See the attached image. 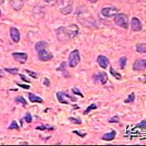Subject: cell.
I'll return each mask as SVG.
<instances>
[{
	"label": "cell",
	"mask_w": 146,
	"mask_h": 146,
	"mask_svg": "<svg viewBox=\"0 0 146 146\" xmlns=\"http://www.w3.org/2000/svg\"><path fill=\"white\" fill-rule=\"evenodd\" d=\"M78 27L75 25H71L68 27H60L57 30V35L59 40H62V38L66 39L74 38L78 34Z\"/></svg>",
	"instance_id": "6da1fadb"
},
{
	"label": "cell",
	"mask_w": 146,
	"mask_h": 146,
	"mask_svg": "<svg viewBox=\"0 0 146 146\" xmlns=\"http://www.w3.org/2000/svg\"><path fill=\"white\" fill-rule=\"evenodd\" d=\"M9 128L10 129H19V126H18V125L17 124V123H16V121H12V123L10 124Z\"/></svg>",
	"instance_id": "cb8c5ba5"
},
{
	"label": "cell",
	"mask_w": 146,
	"mask_h": 146,
	"mask_svg": "<svg viewBox=\"0 0 146 146\" xmlns=\"http://www.w3.org/2000/svg\"><path fill=\"white\" fill-rule=\"evenodd\" d=\"M50 128L49 126H45V125H40V126H37L36 129L39 130H44V129H49Z\"/></svg>",
	"instance_id": "1f68e13d"
},
{
	"label": "cell",
	"mask_w": 146,
	"mask_h": 146,
	"mask_svg": "<svg viewBox=\"0 0 146 146\" xmlns=\"http://www.w3.org/2000/svg\"><path fill=\"white\" fill-rule=\"evenodd\" d=\"M43 84H44V85H46V86H47V87L50 86V80L46 78L45 79H44V81H43Z\"/></svg>",
	"instance_id": "d6a6232c"
},
{
	"label": "cell",
	"mask_w": 146,
	"mask_h": 146,
	"mask_svg": "<svg viewBox=\"0 0 146 146\" xmlns=\"http://www.w3.org/2000/svg\"><path fill=\"white\" fill-rule=\"evenodd\" d=\"M98 64L100 65V67H102L104 68H106L109 65V60L107 59V57L104 56H101L100 55L98 57Z\"/></svg>",
	"instance_id": "7c38bea8"
},
{
	"label": "cell",
	"mask_w": 146,
	"mask_h": 146,
	"mask_svg": "<svg viewBox=\"0 0 146 146\" xmlns=\"http://www.w3.org/2000/svg\"><path fill=\"white\" fill-rule=\"evenodd\" d=\"M52 58V55L51 52H47L46 50L44 49V50H41L40 51H38V59L40 60V61L43 62H46L49 61Z\"/></svg>",
	"instance_id": "8992f818"
},
{
	"label": "cell",
	"mask_w": 146,
	"mask_h": 146,
	"mask_svg": "<svg viewBox=\"0 0 146 146\" xmlns=\"http://www.w3.org/2000/svg\"><path fill=\"white\" fill-rule=\"evenodd\" d=\"M146 68L145 59H136L133 64V69L135 71H141Z\"/></svg>",
	"instance_id": "52a82bcc"
},
{
	"label": "cell",
	"mask_w": 146,
	"mask_h": 146,
	"mask_svg": "<svg viewBox=\"0 0 146 146\" xmlns=\"http://www.w3.org/2000/svg\"><path fill=\"white\" fill-rule=\"evenodd\" d=\"M135 100V94L134 93H132L130 94L129 95V97H128V98L126 99V100H125V101L124 102L125 103V104H129V103H131V102H133Z\"/></svg>",
	"instance_id": "7402d4cb"
},
{
	"label": "cell",
	"mask_w": 146,
	"mask_h": 146,
	"mask_svg": "<svg viewBox=\"0 0 146 146\" xmlns=\"http://www.w3.org/2000/svg\"><path fill=\"white\" fill-rule=\"evenodd\" d=\"M136 51L140 53L146 52V43H138L136 44Z\"/></svg>",
	"instance_id": "e0dca14e"
},
{
	"label": "cell",
	"mask_w": 146,
	"mask_h": 146,
	"mask_svg": "<svg viewBox=\"0 0 146 146\" xmlns=\"http://www.w3.org/2000/svg\"><path fill=\"white\" fill-rule=\"evenodd\" d=\"M72 10V5H68L66 7H64L61 9V13L63 15H68V14L71 13Z\"/></svg>",
	"instance_id": "ac0fdd59"
},
{
	"label": "cell",
	"mask_w": 146,
	"mask_h": 146,
	"mask_svg": "<svg viewBox=\"0 0 146 146\" xmlns=\"http://www.w3.org/2000/svg\"><path fill=\"white\" fill-rule=\"evenodd\" d=\"M116 132L115 131H112V132H109V133H106L102 136V139L105 141H111L113 139H114L115 136H116Z\"/></svg>",
	"instance_id": "5bb4252c"
},
{
	"label": "cell",
	"mask_w": 146,
	"mask_h": 146,
	"mask_svg": "<svg viewBox=\"0 0 146 146\" xmlns=\"http://www.w3.org/2000/svg\"><path fill=\"white\" fill-rule=\"evenodd\" d=\"M25 120L27 122V123H31V121H32V116L31 115L30 113H27L26 114V116H25Z\"/></svg>",
	"instance_id": "484cf974"
},
{
	"label": "cell",
	"mask_w": 146,
	"mask_h": 146,
	"mask_svg": "<svg viewBox=\"0 0 146 146\" xmlns=\"http://www.w3.org/2000/svg\"><path fill=\"white\" fill-rule=\"evenodd\" d=\"M3 76H4V72L3 71L0 69V77H3Z\"/></svg>",
	"instance_id": "74e56055"
},
{
	"label": "cell",
	"mask_w": 146,
	"mask_h": 146,
	"mask_svg": "<svg viewBox=\"0 0 146 146\" xmlns=\"http://www.w3.org/2000/svg\"><path fill=\"white\" fill-rule=\"evenodd\" d=\"M18 85H19L20 87H21V88H25V89H29L30 88L29 85H27V84H18Z\"/></svg>",
	"instance_id": "836d02e7"
},
{
	"label": "cell",
	"mask_w": 146,
	"mask_h": 146,
	"mask_svg": "<svg viewBox=\"0 0 146 146\" xmlns=\"http://www.w3.org/2000/svg\"><path fill=\"white\" fill-rule=\"evenodd\" d=\"M89 2H91V3H94V2H98V0H88Z\"/></svg>",
	"instance_id": "f35d334b"
},
{
	"label": "cell",
	"mask_w": 146,
	"mask_h": 146,
	"mask_svg": "<svg viewBox=\"0 0 146 146\" xmlns=\"http://www.w3.org/2000/svg\"><path fill=\"white\" fill-rule=\"evenodd\" d=\"M5 2V0H0V5L3 4V2Z\"/></svg>",
	"instance_id": "ab89813d"
},
{
	"label": "cell",
	"mask_w": 146,
	"mask_h": 146,
	"mask_svg": "<svg viewBox=\"0 0 146 146\" xmlns=\"http://www.w3.org/2000/svg\"><path fill=\"white\" fill-rule=\"evenodd\" d=\"M11 7L16 11H19L24 6V0H11Z\"/></svg>",
	"instance_id": "8fae6325"
},
{
	"label": "cell",
	"mask_w": 146,
	"mask_h": 146,
	"mask_svg": "<svg viewBox=\"0 0 146 146\" xmlns=\"http://www.w3.org/2000/svg\"><path fill=\"white\" fill-rule=\"evenodd\" d=\"M126 61H127V59H126V57H121L120 59H119V66H120L121 69H123V68H125V64H126Z\"/></svg>",
	"instance_id": "ffe728a7"
},
{
	"label": "cell",
	"mask_w": 146,
	"mask_h": 146,
	"mask_svg": "<svg viewBox=\"0 0 146 146\" xmlns=\"http://www.w3.org/2000/svg\"><path fill=\"white\" fill-rule=\"evenodd\" d=\"M21 78H22L23 81H25V82H30V80L27 78L26 76H25V75H21Z\"/></svg>",
	"instance_id": "e575fe53"
},
{
	"label": "cell",
	"mask_w": 146,
	"mask_h": 146,
	"mask_svg": "<svg viewBox=\"0 0 146 146\" xmlns=\"http://www.w3.org/2000/svg\"><path fill=\"white\" fill-rule=\"evenodd\" d=\"M72 91L73 93L75 94H78V95H80L81 97H82V98H83V97H84V96H83V94L81 93V91H80L78 88H72Z\"/></svg>",
	"instance_id": "83f0119b"
},
{
	"label": "cell",
	"mask_w": 146,
	"mask_h": 146,
	"mask_svg": "<svg viewBox=\"0 0 146 146\" xmlns=\"http://www.w3.org/2000/svg\"><path fill=\"white\" fill-rule=\"evenodd\" d=\"M138 126H146V122L145 121H142L141 123L138 124Z\"/></svg>",
	"instance_id": "d590c367"
},
{
	"label": "cell",
	"mask_w": 146,
	"mask_h": 146,
	"mask_svg": "<svg viewBox=\"0 0 146 146\" xmlns=\"http://www.w3.org/2000/svg\"><path fill=\"white\" fill-rule=\"evenodd\" d=\"M10 34H11V39L14 42L18 43L20 40V32L16 27H11L10 28Z\"/></svg>",
	"instance_id": "30bf717a"
},
{
	"label": "cell",
	"mask_w": 146,
	"mask_h": 146,
	"mask_svg": "<svg viewBox=\"0 0 146 146\" xmlns=\"http://www.w3.org/2000/svg\"><path fill=\"white\" fill-rule=\"evenodd\" d=\"M28 97H29V100H31V102L32 103H43V100L41 99L40 97L35 95L34 94L30 93L28 94Z\"/></svg>",
	"instance_id": "9a60e30c"
},
{
	"label": "cell",
	"mask_w": 146,
	"mask_h": 146,
	"mask_svg": "<svg viewBox=\"0 0 146 146\" xmlns=\"http://www.w3.org/2000/svg\"><path fill=\"white\" fill-rule=\"evenodd\" d=\"M114 22L117 26L123 28H128L129 27V18L125 14H118L115 15Z\"/></svg>",
	"instance_id": "7a4b0ae2"
},
{
	"label": "cell",
	"mask_w": 146,
	"mask_h": 146,
	"mask_svg": "<svg viewBox=\"0 0 146 146\" xmlns=\"http://www.w3.org/2000/svg\"><path fill=\"white\" fill-rule=\"evenodd\" d=\"M80 62V55L78 50H73L68 56V65L70 67H75Z\"/></svg>",
	"instance_id": "3957f363"
},
{
	"label": "cell",
	"mask_w": 146,
	"mask_h": 146,
	"mask_svg": "<svg viewBox=\"0 0 146 146\" xmlns=\"http://www.w3.org/2000/svg\"><path fill=\"white\" fill-rule=\"evenodd\" d=\"M94 78L95 81H100L102 84H105L108 80V76L106 74V72H100L99 75H94Z\"/></svg>",
	"instance_id": "4fadbf2b"
},
{
	"label": "cell",
	"mask_w": 146,
	"mask_h": 146,
	"mask_svg": "<svg viewBox=\"0 0 146 146\" xmlns=\"http://www.w3.org/2000/svg\"><path fill=\"white\" fill-rule=\"evenodd\" d=\"M46 2H51V1H52V0H45Z\"/></svg>",
	"instance_id": "60d3db41"
},
{
	"label": "cell",
	"mask_w": 146,
	"mask_h": 146,
	"mask_svg": "<svg viewBox=\"0 0 146 146\" xmlns=\"http://www.w3.org/2000/svg\"><path fill=\"white\" fill-rule=\"evenodd\" d=\"M15 102L21 103V104H22L23 105L27 104V101H26V100H25V98H23V97H18V98H16Z\"/></svg>",
	"instance_id": "603a6c76"
},
{
	"label": "cell",
	"mask_w": 146,
	"mask_h": 146,
	"mask_svg": "<svg viewBox=\"0 0 146 146\" xmlns=\"http://www.w3.org/2000/svg\"><path fill=\"white\" fill-rule=\"evenodd\" d=\"M110 74H111L114 78H116V79L119 80L122 78V75H121L119 73L117 72H116L113 68H110Z\"/></svg>",
	"instance_id": "d6986e66"
},
{
	"label": "cell",
	"mask_w": 146,
	"mask_h": 146,
	"mask_svg": "<svg viewBox=\"0 0 146 146\" xmlns=\"http://www.w3.org/2000/svg\"><path fill=\"white\" fill-rule=\"evenodd\" d=\"M66 62H62V63L59 66V68H58V70H61V71H64L66 69Z\"/></svg>",
	"instance_id": "f546056e"
},
{
	"label": "cell",
	"mask_w": 146,
	"mask_h": 146,
	"mask_svg": "<svg viewBox=\"0 0 146 146\" xmlns=\"http://www.w3.org/2000/svg\"><path fill=\"white\" fill-rule=\"evenodd\" d=\"M5 71H6V72H8L11 73V74H17L18 72V68H5Z\"/></svg>",
	"instance_id": "d4e9b609"
},
{
	"label": "cell",
	"mask_w": 146,
	"mask_h": 146,
	"mask_svg": "<svg viewBox=\"0 0 146 146\" xmlns=\"http://www.w3.org/2000/svg\"><path fill=\"white\" fill-rule=\"evenodd\" d=\"M26 72L29 73L30 75H31L32 77H34V78H36V77H37V73L34 72H32V71H29V70H26Z\"/></svg>",
	"instance_id": "4dcf8cb0"
},
{
	"label": "cell",
	"mask_w": 146,
	"mask_h": 146,
	"mask_svg": "<svg viewBox=\"0 0 146 146\" xmlns=\"http://www.w3.org/2000/svg\"><path fill=\"white\" fill-rule=\"evenodd\" d=\"M46 46H47V43H46V42H44V41H39L35 45V49H36V51H40L41 50H44Z\"/></svg>",
	"instance_id": "2e32d148"
},
{
	"label": "cell",
	"mask_w": 146,
	"mask_h": 146,
	"mask_svg": "<svg viewBox=\"0 0 146 146\" xmlns=\"http://www.w3.org/2000/svg\"><path fill=\"white\" fill-rule=\"evenodd\" d=\"M57 3H58V5H62L63 4V0H56Z\"/></svg>",
	"instance_id": "8d00e7d4"
},
{
	"label": "cell",
	"mask_w": 146,
	"mask_h": 146,
	"mask_svg": "<svg viewBox=\"0 0 146 146\" xmlns=\"http://www.w3.org/2000/svg\"><path fill=\"white\" fill-rule=\"evenodd\" d=\"M12 56L16 61L19 62L21 63H25L27 59V55L24 52H14Z\"/></svg>",
	"instance_id": "ba28073f"
},
{
	"label": "cell",
	"mask_w": 146,
	"mask_h": 146,
	"mask_svg": "<svg viewBox=\"0 0 146 146\" xmlns=\"http://www.w3.org/2000/svg\"><path fill=\"white\" fill-rule=\"evenodd\" d=\"M119 118L117 116H113L109 120L110 123H119Z\"/></svg>",
	"instance_id": "4316f807"
},
{
	"label": "cell",
	"mask_w": 146,
	"mask_h": 146,
	"mask_svg": "<svg viewBox=\"0 0 146 146\" xmlns=\"http://www.w3.org/2000/svg\"><path fill=\"white\" fill-rule=\"evenodd\" d=\"M117 12H118V9L115 7H107V8H104L101 10V13L105 17H108V18L115 16L117 15Z\"/></svg>",
	"instance_id": "5b68a950"
},
{
	"label": "cell",
	"mask_w": 146,
	"mask_h": 146,
	"mask_svg": "<svg viewBox=\"0 0 146 146\" xmlns=\"http://www.w3.org/2000/svg\"><path fill=\"white\" fill-rule=\"evenodd\" d=\"M131 27L133 31H140L142 28L140 21L137 18H133L131 21Z\"/></svg>",
	"instance_id": "9c48e42d"
},
{
	"label": "cell",
	"mask_w": 146,
	"mask_h": 146,
	"mask_svg": "<svg viewBox=\"0 0 146 146\" xmlns=\"http://www.w3.org/2000/svg\"><path fill=\"white\" fill-rule=\"evenodd\" d=\"M97 108H98V107H97V106H96V105L94 104H91L90 105V106H89V107H88V108H87L86 110H84L83 113H84V114H88L89 113V112H91V110H95V109H97Z\"/></svg>",
	"instance_id": "44dd1931"
},
{
	"label": "cell",
	"mask_w": 146,
	"mask_h": 146,
	"mask_svg": "<svg viewBox=\"0 0 146 146\" xmlns=\"http://www.w3.org/2000/svg\"><path fill=\"white\" fill-rule=\"evenodd\" d=\"M1 15H2V12H1V10H0V17H1Z\"/></svg>",
	"instance_id": "b9f144b4"
},
{
	"label": "cell",
	"mask_w": 146,
	"mask_h": 146,
	"mask_svg": "<svg viewBox=\"0 0 146 146\" xmlns=\"http://www.w3.org/2000/svg\"><path fill=\"white\" fill-rule=\"evenodd\" d=\"M56 96L59 102L61 104H69L68 100H67V98H69L72 101H76L77 100L76 98H73V97L70 96L68 94L65 93V92H58L56 94Z\"/></svg>",
	"instance_id": "277c9868"
},
{
	"label": "cell",
	"mask_w": 146,
	"mask_h": 146,
	"mask_svg": "<svg viewBox=\"0 0 146 146\" xmlns=\"http://www.w3.org/2000/svg\"><path fill=\"white\" fill-rule=\"evenodd\" d=\"M69 119H70L72 123H75V124H81L82 123V122H81V120L80 119H77L75 118H72V117H71V118H69Z\"/></svg>",
	"instance_id": "f1b7e54d"
}]
</instances>
